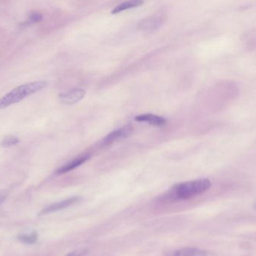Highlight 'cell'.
Masks as SVG:
<instances>
[{"label": "cell", "mask_w": 256, "mask_h": 256, "mask_svg": "<svg viewBox=\"0 0 256 256\" xmlns=\"http://www.w3.org/2000/svg\"><path fill=\"white\" fill-rule=\"evenodd\" d=\"M211 186L208 179H199L175 185L168 193L167 197L173 200H186L204 193Z\"/></svg>", "instance_id": "1"}, {"label": "cell", "mask_w": 256, "mask_h": 256, "mask_svg": "<svg viewBox=\"0 0 256 256\" xmlns=\"http://www.w3.org/2000/svg\"><path fill=\"white\" fill-rule=\"evenodd\" d=\"M47 86L48 82L45 81H39L20 85L0 98V109H5L13 104H17L29 95L42 90Z\"/></svg>", "instance_id": "2"}, {"label": "cell", "mask_w": 256, "mask_h": 256, "mask_svg": "<svg viewBox=\"0 0 256 256\" xmlns=\"http://www.w3.org/2000/svg\"><path fill=\"white\" fill-rule=\"evenodd\" d=\"M85 94L86 91L85 89L82 88H73L59 94V98L63 104L72 105L82 101L85 96Z\"/></svg>", "instance_id": "3"}, {"label": "cell", "mask_w": 256, "mask_h": 256, "mask_svg": "<svg viewBox=\"0 0 256 256\" xmlns=\"http://www.w3.org/2000/svg\"><path fill=\"white\" fill-rule=\"evenodd\" d=\"M132 132V129L131 126H124V127L121 128V129L111 132V133L107 135L103 140V143L104 144H111V143L118 141V140L127 138L128 136L131 135Z\"/></svg>", "instance_id": "4"}, {"label": "cell", "mask_w": 256, "mask_h": 256, "mask_svg": "<svg viewBox=\"0 0 256 256\" xmlns=\"http://www.w3.org/2000/svg\"><path fill=\"white\" fill-rule=\"evenodd\" d=\"M135 120L138 122L149 123L153 126H161L166 124V120L160 116L154 115L152 114H144L137 116Z\"/></svg>", "instance_id": "5"}, {"label": "cell", "mask_w": 256, "mask_h": 256, "mask_svg": "<svg viewBox=\"0 0 256 256\" xmlns=\"http://www.w3.org/2000/svg\"><path fill=\"white\" fill-rule=\"evenodd\" d=\"M89 158H90V156L89 155L81 156V157L75 159V160L69 162V163L65 165L63 167L59 169L57 171V173L61 174V173H66V172L70 171L76 169V168L79 167V166H82L85 162L87 161Z\"/></svg>", "instance_id": "6"}, {"label": "cell", "mask_w": 256, "mask_h": 256, "mask_svg": "<svg viewBox=\"0 0 256 256\" xmlns=\"http://www.w3.org/2000/svg\"><path fill=\"white\" fill-rule=\"evenodd\" d=\"M79 200V198L74 197V198H69V199L65 200V201L56 203V204H52V205L48 206L45 210H42V214H48V213H54V212L63 210V209L66 208V207H69L72 204L77 202Z\"/></svg>", "instance_id": "7"}, {"label": "cell", "mask_w": 256, "mask_h": 256, "mask_svg": "<svg viewBox=\"0 0 256 256\" xmlns=\"http://www.w3.org/2000/svg\"><path fill=\"white\" fill-rule=\"evenodd\" d=\"M169 256H207V253L200 249L184 248L173 252Z\"/></svg>", "instance_id": "8"}, {"label": "cell", "mask_w": 256, "mask_h": 256, "mask_svg": "<svg viewBox=\"0 0 256 256\" xmlns=\"http://www.w3.org/2000/svg\"><path fill=\"white\" fill-rule=\"evenodd\" d=\"M143 3H144V2H143V1H140V0H132V1L122 2V3L117 5V6L112 10L111 14H118V13L121 12V11L130 9V8H136V7L143 5Z\"/></svg>", "instance_id": "9"}, {"label": "cell", "mask_w": 256, "mask_h": 256, "mask_svg": "<svg viewBox=\"0 0 256 256\" xmlns=\"http://www.w3.org/2000/svg\"><path fill=\"white\" fill-rule=\"evenodd\" d=\"M20 142V140L17 137L14 136V135H8V136L3 138L0 145L4 148H8L13 147V146L17 145Z\"/></svg>", "instance_id": "10"}, {"label": "cell", "mask_w": 256, "mask_h": 256, "mask_svg": "<svg viewBox=\"0 0 256 256\" xmlns=\"http://www.w3.org/2000/svg\"><path fill=\"white\" fill-rule=\"evenodd\" d=\"M38 239V235L36 232H32L30 235H21L19 237V240L25 244H32L36 242Z\"/></svg>", "instance_id": "11"}, {"label": "cell", "mask_w": 256, "mask_h": 256, "mask_svg": "<svg viewBox=\"0 0 256 256\" xmlns=\"http://www.w3.org/2000/svg\"><path fill=\"white\" fill-rule=\"evenodd\" d=\"M29 23H39L43 20V16L39 12H31L29 15Z\"/></svg>", "instance_id": "12"}, {"label": "cell", "mask_w": 256, "mask_h": 256, "mask_svg": "<svg viewBox=\"0 0 256 256\" xmlns=\"http://www.w3.org/2000/svg\"><path fill=\"white\" fill-rule=\"evenodd\" d=\"M7 196H8V192L6 190H0V204L5 201Z\"/></svg>", "instance_id": "13"}, {"label": "cell", "mask_w": 256, "mask_h": 256, "mask_svg": "<svg viewBox=\"0 0 256 256\" xmlns=\"http://www.w3.org/2000/svg\"><path fill=\"white\" fill-rule=\"evenodd\" d=\"M66 256H85V252L75 251L72 253H69Z\"/></svg>", "instance_id": "14"}]
</instances>
